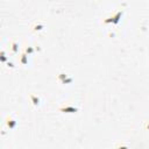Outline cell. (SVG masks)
I'll return each mask as SVG.
<instances>
[{
    "label": "cell",
    "mask_w": 149,
    "mask_h": 149,
    "mask_svg": "<svg viewBox=\"0 0 149 149\" xmlns=\"http://www.w3.org/2000/svg\"><path fill=\"white\" fill-rule=\"evenodd\" d=\"M58 111L62 113H77L79 109L74 106H63V107H59Z\"/></svg>",
    "instance_id": "7a4b0ae2"
},
{
    "label": "cell",
    "mask_w": 149,
    "mask_h": 149,
    "mask_svg": "<svg viewBox=\"0 0 149 149\" xmlns=\"http://www.w3.org/2000/svg\"><path fill=\"white\" fill-rule=\"evenodd\" d=\"M122 15H123V10L121 9V10H118L114 15H112V16H109V17H107V19H105L102 22L105 23V24H107V23H112V24H118L119 22H120V20H121V17H122Z\"/></svg>",
    "instance_id": "6da1fadb"
},
{
    "label": "cell",
    "mask_w": 149,
    "mask_h": 149,
    "mask_svg": "<svg viewBox=\"0 0 149 149\" xmlns=\"http://www.w3.org/2000/svg\"><path fill=\"white\" fill-rule=\"evenodd\" d=\"M66 78H68V74H65L64 72H61V73H58V76H57V79H58L61 83H62L63 80H65Z\"/></svg>",
    "instance_id": "ba28073f"
},
{
    "label": "cell",
    "mask_w": 149,
    "mask_h": 149,
    "mask_svg": "<svg viewBox=\"0 0 149 149\" xmlns=\"http://www.w3.org/2000/svg\"><path fill=\"white\" fill-rule=\"evenodd\" d=\"M10 49H12V52H13V54H17V52H19V44L13 41V42L10 43Z\"/></svg>",
    "instance_id": "8992f818"
},
{
    "label": "cell",
    "mask_w": 149,
    "mask_h": 149,
    "mask_svg": "<svg viewBox=\"0 0 149 149\" xmlns=\"http://www.w3.org/2000/svg\"><path fill=\"white\" fill-rule=\"evenodd\" d=\"M16 125H17V122H16V120L15 119H13L10 115L7 118V120H6V126L8 127V129H14L15 127H16Z\"/></svg>",
    "instance_id": "3957f363"
},
{
    "label": "cell",
    "mask_w": 149,
    "mask_h": 149,
    "mask_svg": "<svg viewBox=\"0 0 149 149\" xmlns=\"http://www.w3.org/2000/svg\"><path fill=\"white\" fill-rule=\"evenodd\" d=\"M44 28V24L43 23H37V24H34L33 27H31V30L33 31H40V30H42Z\"/></svg>",
    "instance_id": "52a82bcc"
},
{
    "label": "cell",
    "mask_w": 149,
    "mask_h": 149,
    "mask_svg": "<svg viewBox=\"0 0 149 149\" xmlns=\"http://www.w3.org/2000/svg\"><path fill=\"white\" fill-rule=\"evenodd\" d=\"M24 52H26L27 55H33V54H34V49H33L31 47H26Z\"/></svg>",
    "instance_id": "9c48e42d"
},
{
    "label": "cell",
    "mask_w": 149,
    "mask_h": 149,
    "mask_svg": "<svg viewBox=\"0 0 149 149\" xmlns=\"http://www.w3.org/2000/svg\"><path fill=\"white\" fill-rule=\"evenodd\" d=\"M0 59H1V62H2V63L7 62V57L5 56V51H3V50L1 51V57H0Z\"/></svg>",
    "instance_id": "30bf717a"
},
{
    "label": "cell",
    "mask_w": 149,
    "mask_h": 149,
    "mask_svg": "<svg viewBox=\"0 0 149 149\" xmlns=\"http://www.w3.org/2000/svg\"><path fill=\"white\" fill-rule=\"evenodd\" d=\"M29 98H30V102L33 104V106H35V107H37V106H40V104H41V99L37 97V95H35V94H30L29 95Z\"/></svg>",
    "instance_id": "277c9868"
},
{
    "label": "cell",
    "mask_w": 149,
    "mask_h": 149,
    "mask_svg": "<svg viewBox=\"0 0 149 149\" xmlns=\"http://www.w3.org/2000/svg\"><path fill=\"white\" fill-rule=\"evenodd\" d=\"M144 129H146V130H149V121H147V122L144 123Z\"/></svg>",
    "instance_id": "8fae6325"
},
{
    "label": "cell",
    "mask_w": 149,
    "mask_h": 149,
    "mask_svg": "<svg viewBox=\"0 0 149 149\" xmlns=\"http://www.w3.org/2000/svg\"><path fill=\"white\" fill-rule=\"evenodd\" d=\"M7 66H8V68H13L14 65H13V63H9V62H8V63H7Z\"/></svg>",
    "instance_id": "7c38bea8"
},
{
    "label": "cell",
    "mask_w": 149,
    "mask_h": 149,
    "mask_svg": "<svg viewBox=\"0 0 149 149\" xmlns=\"http://www.w3.org/2000/svg\"><path fill=\"white\" fill-rule=\"evenodd\" d=\"M20 63L22 65H27L28 64V55L26 52L21 54V56H20Z\"/></svg>",
    "instance_id": "5b68a950"
}]
</instances>
